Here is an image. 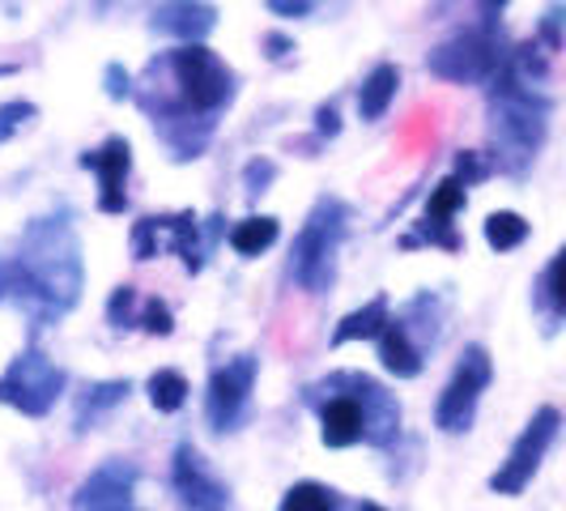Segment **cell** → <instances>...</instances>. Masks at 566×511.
Returning a JSON list of instances; mask_svg holds the SVG:
<instances>
[{
  "label": "cell",
  "instance_id": "obj_13",
  "mask_svg": "<svg viewBox=\"0 0 566 511\" xmlns=\"http://www.w3.org/2000/svg\"><path fill=\"white\" fill-rule=\"evenodd\" d=\"M82 163L98 170V179H103L98 209H103V213H124V205H128V197H124V179H128V167H133V149H128V142H124V137H112L98 154H85Z\"/></svg>",
  "mask_w": 566,
  "mask_h": 511
},
{
  "label": "cell",
  "instance_id": "obj_31",
  "mask_svg": "<svg viewBox=\"0 0 566 511\" xmlns=\"http://www.w3.org/2000/svg\"><path fill=\"white\" fill-rule=\"evenodd\" d=\"M107 77H112V85H107V90H112V98H124V94H128V90H124V85H119V69H112V73H107ZM124 82H128V77H124Z\"/></svg>",
  "mask_w": 566,
  "mask_h": 511
},
{
  "label": "cell",
  "instance_id": "obj_17",
  "mask_svg": "<svg viewBox=\"0 0 566 511\" xmlns=\"http://www.w3.org/2000/svg\"><path fill=\"white\" fill-rule=\"evenodd\" d=\"M397 85H400L397 64H379L367 82H363V94H358V112H363V119H379V115L388 112L392 98H397Z\"/></svg>",
  "mask_w": 566,
  "mask_h": 511
},
{
  "label": "cell",
  "instance_id": "obj_7",
  "mask_svg": "<svg viewBox=\"0 0 566 511\" xmlns=\"http://www.w3.org/2000/svg\"><path fill=\"white\" fill-rule=\"evenodd\" d=\"M558 423H563L558 409H554V405H541L537 414H533V423L524 426V435L515 439V448H511V456L503 460V469L490 478L494 494H520L524 486L533 482V473L541 469L549 444L558 439Z\"/></svg>",
  "mask_w": 566,
  "mask_h": 511
},
{
  "label": "cell",
  "instance_id": "obj_29",
  "mask_svg": "<svg viewBox=\"0 0 566 511\" xmlns=\"http://www.w3.org/2000/svg\"><path fill=\"white\" fill-rule=\"evenodd\" d=\"M269 9H273L277 18H303V13L312 9V0H269Z\"/></svg>",
  "mask_w": 566,
  "mask_h": 511
},
{
  "label": "cell",
  "instance_id": "obj_26",
  "mask_svg": "<svg viewBox=\"0 0 566 511\" xmlns=\"http://www.w3.org/2000/svg\"><path fill=\"white\" fill-rule=\"evenodd\" d=\"M30 115H34V103H4V107H0V145L9 142Z\"/></svg>",
  "mask_w": 566,
  "mask_h": 511
},
{
  "label": "cell",
  "instance_id": "obj_4",
  "mask_svg": "<svg viewBox=\"0 0 566 511\" xmlns=\"http://www.w3.org/2000/svg\"><path fill=\"white\" fill-rule=\"evenodd\" d=\"M170 73L188 112L209 115L230 98V69L200 43H184L179 52H170Z\"/></svg>",
  "mask_w": 566,
  "mask_h": 511
},
{
  "label": "cell",
  "instance_id": "obj_19",
  "mask_svg": "<svg viewBox=\"0 0 566 511\" xmlns=\"http://www.w3.org/2000/svg\"><path fill=\"white\" fill-rule=\"evenodd\" d=\"M273 243H277V222L273 218H243L239 227L230 230V248L239 255H260Z\"/></svg>",
  "mask_w": 566,
  "mask_h": 511
},
{
  "label": "cell",
  "instance_id": "obj_3",
  "mask_svg": "<svg viewBox=\"0 0 566 511\" xmlns=\"http://www.w3.org/2000/svg\"><path fill=\"white\" fill-rule=\"evenodd\" d=\"M64 367H56L48 354H39V350H27V354H18L9 371L0 375V405H13V409H22L27 418H43L52 405L60 400L64 393Z\"/></svg>",
  "mask_w": 566,
  "mask_h": 511
},
{
  "label": "cell",
  "instance_id": "obj_11",
  "mask_svg": "<svg viewBox=\"0 0 566 511\" xmlns=\"http://www.w3.org/2000/svg\"><path fill=\"white\" fill-rule=\"evenodd\" d=\"M175 490L184 511H227V490L218 486V478L205 469L197 448H179L175 452Z\"/></svg>",
  "mask_w": 566,
  "mask_h": 511
},
{
  "label": "cell",
  "instance_id": "obj_20",
  "mask_svg": "<svg viewBox=\"0 0 566 511\" xmlns=\"http://www.w3.org/2000/svg\"><path fill=\"white\" fill-rule=\"evenodd\" d=\"M163 230H170V252L184 255V264L197 273L200 269V255H205V248H200V234H197V218L192 213H179V218H163Z\"/></svg>",
  "mask_w": 566,
  "mask_h": 511
},
{
  "label": "cell",
  "instance_id": "obj_33",
  "mask_svg": "<svg viewBox=\"0 0 566 511\" xmlns=\"http://www.w3.org/2000/svg\"><path fill=\"white\" fill-rule=\"evenodd\" d=\"M358 511H388V508H379V503H363Z\"/></svg>",
  "mask_w": 566,
  "mask_h": 511
},
{
  "label": "cell",
  "instance_id": "obj_28",
  "mask_svg": "<svg viewBox=\"0 0 566 511\" xmlns=\"http://www.w3.org/2000/svg\"><path fill=\"white\" fill-rule=\"evenodd\" d=\"M142 324H145V333H154V337H167L170 328H175V324H170V307L167 303H158V299H154V303H145Z\"/></svg>",
  "mask_w": 566,
  "mask_h": 511
},
{
  "label": "cell",
  "instance_id": "obj_6",
  "mask_svg": "<svg viewBox=\"0 0 566 511\" xmlns=\"http://www.w3.org/2000/svg\"><path fill=\"white\" fill-rule=\"evenodd\" d=\"M485 384H490V354L482 345H469L455 375L448 379L443 397H439V409H434V423L448 435H460L473 426V414H478V400H482Z\"/></svg>",
  "mask_w": 566,
  "mask_h": 511
},
{
  "label": "cell",
  "instance_id": "obj_16",
  "mask_svg": "<svg viewBox=\"0 0 566 511\" xmlns=\"http://www.w3.org/2000/svg\"><path fill=\"white\" fill-rule=\"evenodd\" d=\"M379 358H384V367L392 371L397 379H413V375L422 371V354H418V345L409 341V328L397 324V320H388L384 333H379Z\"/></svg>",
  "mask_w": 566,
  "mask_h": 511
},
{
  "label": "cell",
  "instance_id": "obj_25",
  "mask_svg": "<svg viewBox=\"0 0 566 511\" xmlns=\"http://www.w3.org/2000/svg\"><path fill=\"white\" fill-rule=\"evenodd\" d=\"M563 269H566V255L563 252L554 255V260H549V269H545V299H549V307H554V312H563V307H566Z\"/></svg>",
  "mask_w": 566,
  "mask_h": 511
},
{
  "label": "cell",
  "instance_id": "obj_9",
  "mask_svg": "<svg viewBox=\"0 0 566 511\" xmlns=\"http://www.w3.org/2000/svg\"><path fill=\"white\" fill-rule=\"evenodd\" d=\"M252 384H255V358H248V354L213 371V379H209V400H205L213 430H234V426H239L248 400H252Z\"/></svg>",
  "mask_w": 566,
  "mask_h": 511
},
{
  "label": "cell",
  "instance_id": "obj_1",
  "mask_svg": "<svg viewBox=\"0 0 566 511\" xmlns=\"http://www.w3.org/2000/svg\"><path fill=\"white\" fill-rule=\"evenodd\" d=\"M82 294V248L64 218H39L22 252L0 264V303H18L34 324L60 320Z\"/></svg>",
  "mask_w": 566,
  "mask_h": 511
},
{
  "label": "cell",
  "instance_id": "obj_21",
  "mask_svg": "<svg viewBox=\"0 0 566 511\" xmlns=\"http://www.w3.org/2000/svg\"><path fill=\"white\" fill-rule=\"evenodd\" d=\"M524 239H528V222H524L520 213L499 209V213L485 218V243H490L494 252H511V248H520Z\"/></svg>",
  "mask_w": 566,
  "mask_h": 511
},
{
  "label": "cell",
  "instance_id": "obj_12",
  "mask_svg": "<svg viewBox=\"0 0 566 511\" xmlns=\"http://www.w3.org/2000/svg\"><path fill=\"white\" fill-rule=\"evenodd\" d=\"M340 384L354 388L349 397L358 400V409H363V423H367L363 439H370V444H388L400 426V409H397V400H392V393H384V388H379L375 379H367V375H340Z\"/></svg>",
  "mask_w": 566,
  "mask_h": 511
},
{
  "label": "cell",
  "instance_id": "obj_15",
  "mask_svg": "<svg viewBox=\"0 0 566 511\" xmlns=\"http://www.w3.org/2000/svg\"><path fill=\"white\" fill-rule=\"evenodd\" d=\"M319 435H324V444L328 448H354L358 439H363V430H367V423H363V409H358V400L349 397V393H340V397H333L324 409H319Z\"/></svg>",
  "mask_w": 566,
  "mask_h": 511
},
{
  "label": "cell",
  "instance_id": "obj_2",
  "mask_svg": "<svg viewBox=\"0 0 566 511\" xmlns=\"http://www.w3.org/2000/svg\"><path fill=\"white\" fill-rule=\"evenodd\" d=\"M345 239V205L340 200H319L312 218L303 222L290 255V278L307 294H324L337 278V252Z\"/></svg>",
  "mask_w": 566,
  "mask_h": 511
},
{
  "label": "cell",
  "instance_id": "obj_8",
  "mask_svg": "<svg viewBox=\"0 0 566 511\" xmlns=\"http://www.w3.org/2000/svg\"><path fill=\"white\" fill-rule=\"evenodd\" d=\"M499 39L485 30H469L452 43H443L439 52H430V73L443 82H485L499 69Z\"/></svg>",
  "mask_w": 566,
  "mask_h": 511
},
{
  "label": "cell",
  "instance_id": "obj_32",
  "mask_svg": "<svg viewBox=\"0 0 566 511\" xmlns=\"http://www.w3.org/2000/svg\"><path fill=\"white\" fill-rule=\"evenodd\" d=\"M503 4H507V0H482V13H485V18H494Z\"/></svg>",
  "mask_w": 566,
  "mask_h": 511
},
{
  "label": "cell",
  "instance_id": "obj_10",
  "mask_svg": "<svg viewBox=\"0 0 566 511\" xmlns=\"http://www.w3.org/2000/svg\"><path fill=\"white\" fill-rule=\"evenodd\" d=\"M133 490H137V469L128 460H107L82 482L77 511H133Z\"/></svg>",
  "mask_w": 566,
  "mask_h": 511
},
{
  "label": "cell",
  "instance_id": "obj_23",
  "mask_svg": "<svg viewBox=\"0 0 566 511\" xmlns=\"http://www.w3.org/2000/svg\"><path fill=\"white\" fill-rule=\"evenodd\" d=\"M337 508H340V499L328 490V486L298 482V486H290V490H285V499H282V508L277 511H337Z\"/></svg>",
  "mask_w": 566,
  "mask_h": 511
},
{
  "label": "cell",
  "instance_id": "obj_30",
  "mask_svg": "<svg viewBox=\"0 0 566 511\" xmlns=\"http://www.w3.org/2000/svg\"><path fill=\"white\" fill-rule=\"evenodd\" d=\"M319 128H324V133H337V112H333V107L319 112Z\"/></svg>",
  "mask_w": 566,
  "mask_h": 511
},
{
  "label": "cell",
  "instance_id": "obj_5",
  "mask_svg": "<svg viewBox=\"0 0 566 511\" xmlns=\"http://www.w3.org/2000/svg\"><path fill=\"white\" fill-rule=\"evenodd\" d=\"M545 137V103L533 98V90L503 77V90L494 98V142L515 149V158H533Z\"/></svg>",
  "mask_w": 566,
  "mask_h": 511
},
{
  "label": "cell",
  "instance_id": "obj_24",
  "mask_svg": "<svg viewBox=\"0 0 566 511\" xmlns=\"http://www.w3.org/2000/svg\"><path fill=\"white\" fill-rule=\"evenodd\" d=\"M128 397V384L124 379H115V384H94L90 388V397L82 400V414H77V426L85 430V423H94L103 409H112V405H119V400Z\"/></svg>",
  "mask_w": 566,
  "mask_h": 511
},
{
  "label": "cell",
  "instance_id": "obj_27",
  "mask_svg": "<svg viewBox=\"0 0 566 511\" xmlns=\"http://www.w3.org/2000/svg\"><path fill=\"white\" fill-rule=\"evenodd\" d=\"M133 303H137V290H133V285H119V290L112 294V307H107V315H112L115 328L133 324Z\"/></svg>",
  "mask_w": 566,
  "mask_h": 511
},
{
  "label": "cell",
  "instance_id": "obj_14",
  "mask_svg": "<svg viewBox=\"0 0 566 511\" xmlns=\"http://www.w3.org/2000/svg\"><path fill=\"white\" fill-rule=\"evenodd\" d=\"M213 27H218V9L205 0H163L154 9V30L175 34L184 43H200Z\"/></svg>",
  "mask_w": 566,
  "mask_h": 511
},
{
  "label": "cell",
  "instance_id": "obj_18",
  "mask_svg": "<svg viewBox=\"0 0 566 511\" xmlns=\"http://www.w3.org/2000/svg\"><path fill=\"white\" fill-rule=\"evenodd\" d=\"M384 324H388V303H384V299H370L367 307H358V312H349L345 320H340L337 333H333V345L379 337V333H384Z\"/></svg>",
  "mask_w": 566,
  "mask_h": 511
},
{
  "label": "cell",
  "instance_id": "obj_22",
  "mask_svg": "<svg viewBox=\"0 0 566 511\" xmlns=\"http://www.w3.org/2000/svg\"><path fill=\"white\" fill-rule=\"evenodd\" d=\"M149 400H154L158 414L184 409V400H188V379H184L179 371H154V375H149Z\"/></svg>",
  "mask_w": 566,
  "mask_h": 511
}]
</instances>
